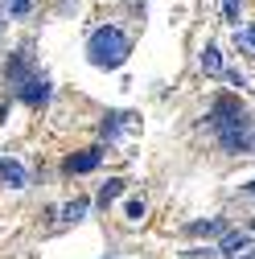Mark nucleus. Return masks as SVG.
Returning <instances> with one entry per match:
<instances>
[{
    "instance_id": "nucleus-10",
    "label": "nucleus",
    "mask_w": 255,
    "mask_h": 259,
    "mask_svg": "<svg viewBox=\"0 0 255 259\" xmlns=\"http://www.w3.org/2000/svg\"><path fill=\"white\" fill-rule=\"evenodd\" d=\"M123 185H128V181H119V177H111V181H107V185L99 189V206H103V210H107V206H111V202L119 198V193H123Z\"/></svg>"
},
{
    "instance_id": "nucleus-2",
    "label": "nucleus",
    "mask_w": 255,
    "mask_h": 259,
    "mask_svg": "<svg viewBox=\"0 0 255 259\" xmlns=\"http://www.w3.org/2000/svg\"><path fill=\"white\" fill-rule=\"evenodd\" d=\"M128 54H132V41H128V33L115 29V25H99L91 33V41H87V58H91V66H99V70L123 66Z\"/></svg>"
},
{
    "instance_id": "nucleus-17",
    "label": "nucleus",
    "mask_w": 255,
    "mask_h": 259,
    "mask_svg": "<svg viewBox=\"0 0 255 259\" xmlns=\"http://www.w3.org/2000/svg\"><path fill=\"white\" fill-rule=\"evenodd\" d=\"M243 193H247V198H255V181H247V185H243Z\"/></svg>"
},
{
    "instance_id": "nucleus-3",
    "label": "nucleus",
    "mask_w": 255,
    "mask_h": 259,
    "mask_svg": "<svg viewBox=\"0 0 255 259\" xmlns=\"http://www.w3.org/2000/svg\"><path fill=\"white\" fill-rule=\"evenodd\" d=\"M29 78H33V70H29V54H25V50H21V54H9V62H5V82L21 91Z\"/></svg>"
},
{
    "instance_id": "nucleus-5",
    "label": "nucleus",
    "mask_w": 255,
    "mask_h": 259,
    "mask_svg": "<svg viewBox=\"0 0 255 259\" xmlns=\"http://www.w3.org/2000/svg\"><path fill=\"white\" fill-rule=\"evenodd\" d=\"M17 95H21V99H25L29 107H41V103H50L54 87H50V78H37V74H33V78H29V82H25Z\"/></svg>"
},
{
    "instance_id": "nucleus-1",
    "label": "nucleus",
    "mask_w": 255,
    "mask_h": 259,
    "mask_svg": "<svg viewBox=\"0 0 255 259\" xmlns=\"http://www.w3.org/2000/svg\"><path fill=\"white\" fill-rule=\"evenodd\" d=\"M210 132L218 136V144L227 152H251L255 144V119L247 111V103L239 99V95H218V99L210 103Z\"/></svg>"
},
{
    "instance_id": "nucleus-18",
    "label": "nucleus",
    "mask_w": 255,
    "mask_h": 259,
    "mask_svg": "<svg viewBox=\"0 0 255 259\" xmlns=\"http://www.w3.org/2000/svg\"><path fill=\"white\" fill-rule=\"evenodd\" d=\"M9 5H13V0H9Z\"/></svg>"
},
{
    "instance_id": "nucleus-9",
    "label": "nucleus",
    "mask_w": 255,
    "mask_h": 259,
    "mask_svg": "<svg viewBox=\"0 0 255 259\" xmlns=\"http://www.w3.org/2000/svg\"><path fill=\"white\" fill-rule=\"evenodd\" d=\"M185 231L189 235H222V231H227V222H222V218H206V222H189Z\"/></svg>"
},
{
    "instance_id": "nucleus-8",
    "label": "nucleus",
    "mask_w": 255,
    "mask_h": 259,
    "mask_svg": "<svg viewBox=\"0 0 255 259\" xmlns=\"http://www.w3.org/2000/svg\"><path fill=\"white\" fill-rule=\"evenodd\" d=\"M247 247H251V239H247L243 231H231L227 239H222V255H227V259H235V255H239V251H247Z\"/></svg>"
},
{
    "instance_id": "nucleus-4",
    "label": "nucleus",
    "mask_w": 255,
    "mask_h": 259,
    "mask_svg": "<svg viewBox=\"0 0 255 259\" xmlns=\"http://www.w3.org/2000/svg\"><path fill=\"white\" fill-rule=\"evenodd\" d=\"M99 160H103V148H82V152H74V156L62 160V169L74 177V173H91V169H99Z\"/></svg>"
},
{
    "instance_id": "nucleus-7",
    "label": "nucleus",
    "mask_w": 255,
    "mask_h": 259,
    "mask_svg": "<svg viewBox=\"0 0 255 259\" xmlns=\"http://www.w3.org/2000/svg\"><path fill=\"white\" fill-rule=\"evenodd\" d=\"M128 119H132L128 111H107V115H103V127H99L103 140H115V136L123 132V123H128Z\"/></svg>"
},
{
    "instance_id": "nucleus-15",
    "label": "nucleus",
    "mask_w": 255,
    "mask_h": 259,
    "mask_svg": "<svg viewBox=\"0 0 255 259\" xmlns=\"http://www.w3.org/2000/svg\"><path fill=\"white\" fill-rule=\"evenodd\" d=\"M9 13H13V17H25V13H29V0H13Z\"/></svg>"
},
{
    "instance_id": "nucleus-13",
    "label": "nucleus",
    "mask_w": 255,
    "mask_h": 259,
    "mask_svg": "<svg viewBox=\"0 0 255 259\" xmlns=\"http://www.w3.org/2000/svg\"><path fill=\"white\" fill-rule=\"evenodd\" d=\"M123 218H128V222H140V218H144V202H140V198H132V202L123 206Z\"/></svg>"
},
{
    "instance_id": "nucleus-11",
    "label": "nucleus",
    "mask_w": 255,
    "mask_h": 259,
    "mask_svg": "<svg viewBox=\"0 0 255 259\" xmlns=\"http://www.w3.org/2000/svg\"><path fill=\"white\" fill-rule=\"evenodd\" d=\"M202 70H206V74H218V70H222V54H218V46H206V50H202Z\"/></svg>"
},
{
    "instance_id": "nucleus-6",
    "label": "nucleus",
    "mask_w": 255,
    "mask_h": 259,
    "mask_svg": "<svg viewBox=\"0 0 255 259\" xmlns=\"http://www.w3.org/2000/svg\"><path fill=\"white\" fill-rule=\"evenodd\" d=\"M0 177H5V185H13V189H25V185H29L25 165H21V160H13V156L0 160Z\"/></svg>"
},
{
    "instance_id": "nucleus-12",
    "label": "nucleus",
    "mask_w": 255,
    "mask_h": 259,
    "mask_svg": "<svg viewBox=\"0 0 255 259\" xmlns=\"http://www.w3.org/2000/svg\"><path fill=\"white\" fill-rule=\"evenodd\" d=\"M87 206H91V202H87V198H78V202H70V206H66V210H62V222H78V218H82V214H87Z\"/></svg>"
},
{
    "instance_id": "nucleus-14",
    "label": "nucleus",
    "mask_w": 255,
    "mask_h": 259,
    "mask_svg": "<svg viewBox=\"0 0 255 259\" xmlns=\"http://www.w3.org/2000/svg\"><path fill=\"white\" fill-rule=\"evenodd\" d=\"M239 9H243V0H222V17L231 25H239Z\"/></svg>"
},
{
    "instance_id": "nucleus-16",
    "label": "nucleus",
    "mask_w": 255,
    "mask_h": 259,
    "mask_svg": "<svg viewBox=\"0 0 255 259\" xmlns=\"http://www.w3.org/2000/svg\"><path fill=\"white\" fill-rule=\"evenodd\" d=\"M243 41H247V46H255V25H251L247 33H243Z\"/></svg>"
}]
</instances>
